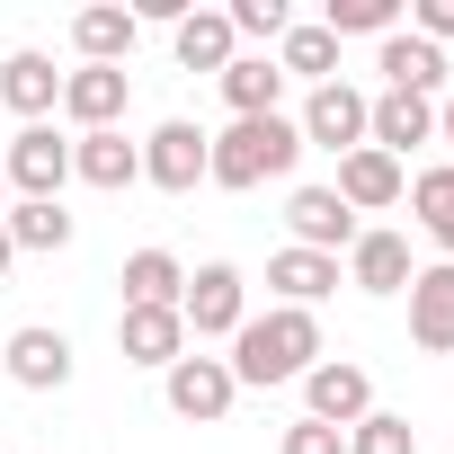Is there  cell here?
Segmentation results:
<instances>
[{"instance_id":"6da1fadb","label":"cell","mask_w":454,"mask_h":454,"mask_svg":"<svg viewBox=\"0 0 454 454\" xmlns=\"http://www.w3.org/2000/svg\"><path fill=\"white\" fill-rule=\"evenodd\" d=\"M232 383H303L312 365H321V321L312 312H294V303H277V312H250L241 330H232Z\"/></svg>"},{"instance_id":"7a4b0ae2","label":"cell","mask_w":454,"mask_h":454,"mask_svg":"<svg viewBox=\"0 0 454 454\" xmlns=\"http://www.w3.org/2000/svg\"><path fill=\"white\" fill-rule=\"evenodd\" d=\"M294 160H303L294 116H232V125L214 134V152H205V178H214V187H232V196H250V187L286 178Z\"/></svg>"},{"instance_id":"3957f363","label":"cell","mask_w":454,"mask_h":454,"mask_svg":"<svg viewBox=\"0 0 454 454\" xmlns=\"http://www.w3.org/2000/svg\"><path fill=\"white\" fill-rule=\"evenodd\" d=\"M0 178L19 187V205H63V178H72V143L54 125H19L10 152H0Z\"/></svg>"},{"instance_id":"277c9868","label":"cell","mask_w":454,"mask_h":454,"mask_svg":"<svg viewBox=\"0 0 454 454\" xmlns=\"http://www.w3.org/2000/svg\"><path fill=\"white\" fill-rule=\"evenodd\" d=\"M178 321H187V339H232V330L250 321L241 268H232V259H205V268L187 277V294H178Z\"/></svg>"},{"instance_id":"5b68a950","label":"cell","mask_w":454,"mask_h":454,"mask_svg":"<svg viewBox=\"0 0 454 454\" xmlns=\"http://www.w3.org/2000/svg\"><path fill=\"white\" fill-rule=\"evenodd\" d=\"M160 392H169V410L178 419H196V427H214V419H232V401H241V383H232V365L223 356H178L169 374H160Z\"/></svg>"},{"instance_id":"8992f818","label":"cell","mask_w":454,"mask_h":454,"mask_svg":"<svg viewBox=\"0 0 454 454\" xmlns=\"http://www.w3.org/2000/svg\"><path fill=\"white\" fill-rule=\"evenodd\" d=\"M365 107H374L365 90H348V81H321V90L303 98V116H294V134L348 160V152H365Z\"/></svg>"},{"instance_id":"52a82bcc","label":"cell","mask_w":454,"mask_h":454,"mask_svg":"<svg viewBox=\"0 0 454 454\" xmlns=\"http://www.w3.org/2000/svg\"><path fill=\"white\" fill-rule=\"evenodd\" d=\"M205 152H214V134L187 125V116H169V125H152V143H143V178H152L160 196H187V187L205 178Z\"/></svg>"},{"instance_id":"ba28073f","label":"cell","mask_w":454,"mask_h":454,"mask_svg":"<svg viewBox=\"0 0 454 454\" xmlns=\"http://www.w3.org/2000/svg\"><path fill=\"white\" fill-rule=\"evenodd\" d=\"M365 410H374V374H365V365L321 356V365L303 374V419H321V427H356Z\"/></svg>"},{"instance_id":"9c48e42d","label":"cell","mask_w":454,"mask_h":454,"mask_svg":"<svg viewBox=\"0 0 454 454\" xmlns=\"http://www.w3.org/2000/svg\"><path fill=\"white\" fill-rule=\"evenodd\" d=\"M374 72H383V90H401V98H445V45H427V36H383V54H374Z\"/></svg>"},{"instance_id":"30bf717a","label":"cell","mask_w":454,"mask_h":454,"mask_svg":"<svg viewBox=\"0 0 454 454\" xmlns=\"http://www.w3.org/2000/svg\"><path fill=\"white\" fill-rule=\"evenodd\" d=\"M125 98H134V72H107V63L63 72V116H72L81 134H107V125L125 116Z\"/></svg>"},{"instance_id":"8fae6325","label":"cell","mask_w":454,"mask_h":454,"mask_svg":"<svg viewBox=\"0 0 454 454\" xmlns=\"http://www.w3.org/2000/svg\"><path fill=\"white\" fill-rule=\"evenodd\" d=\"M286 232H294V250H321V259H339V250L356 241V214H348L330 187H294V196H286Z\"/></svg>"},{"instance_id":"7c38bea8","label":"cell","mask_w":454,"mask_h":454,"mask_svg":"<svg viewBox=\"0 0 454 454\" xmlns=\"http://www.w3.org/2000/svg\"><path fill=\"white\" fill-rule=\"evenodd\" d=\"M330 196H339L348 214H383V205H401V196H410V178H401V160H392V152H374V143H365V152H348V160H339V187H330Z\"/></svg>"},{"instance_id":"4fadbf2b","label":"cell","mask_w":454,"mask_h":454,"mask_svg":"<svg viewBox=\"0 0 454 454\" xmlns=\"http://www.w3.org/2000/svg\"><path fill=\"white\" fill-rule=\"evenodd\" d=\"M10 383H19V392H63V383H72V339L45 330V321L10 330Z\"/></svg>"},{"instance_id":"5bb4252c","label":"cell","mask_w":454,"mask_h":454,"mask_svg":"<svg viewBox=\"0 0 454 454\" xmlns=\"http://www.w3.org/2000/svg\"><path fill=\"white\" fill-rule=\"evenodd\" d=\"M410 277L419 268H410V241L401 232H356L348 241V286L356 294H410Z\"/></svg>"},{"instance_id":"9a60e30c","label":"cell","mask_w":454,"mask_h":454,"mask_svg":"<svg viewBox=\"0 0 454 454\" xmlns=\"http://www.w3.org/2000/svg\"><path fill=\"white\" fill-rule=\"evenodd\" d=\"M410 339H419L427 356H454V268H445V259L410 277Z\"/></svg>"},{"instance_id":"2e32d148","label":"cell","mask_w":454,"mask_h":454,"mask_svg":"<svg viewBox=\"0 0 454 454\" xmlns=\"http://www.w3.org/2000/svg\"><path fill=\"white\" fill-rule=\"evenodd\" d=\"M0 107L10 116H45V107H63V72H54V54H36V45H19L10 63H0Z\"/></svg>"},{"instance_id":"e0dca14e","label":"cell","mask_w":454,"mask_h":454,"mask_svg":"<svg viewBox=\"0 0 454 454\" xmlns=\"http://www.w3.org/2000/svg\"><path fill=\"white\" fill-rule=\"evenodd\" d=\"M72 178H90V187H134L143 178V143H125V125H107V134H72Z\"/></svg>"},{"instance_id":"ac0fdd59","label":"cell","mask_w":454,"mask_h":454,"mask_svg":"<svg viewBox=\"0 0 454 454\" xmlns=\"http://www.w3.org/2000/svg\"><path fill=\"white\" fill-rule=\"evenodd\" d=\"M365 143L401 160L410 143H436V107H427V98H401V90H383V98L365 107Z\"/></svg>"},{"instance_id":"d6986e66","label":"cell","mask_w":454,"mask_h":454,"mask_svg":"<svg viewBox=\"0 0 454 454\" xmlns=\"http://www.w3.org/2000/svg\"><path fill=\"white\" fill-rule=\"evenodd\" d=\"M116 348H125V365H178L187 356V321L178 312H116Z\"/></svg>"},{"instance_id":"ffe728a7","label":"cell","mask_w":454,"mask_h":454,"mask_svg":"<svg viewBox=\"0 0 454 454\" xmlns=\"http://www.w3.org/2000/svg\"><path fill=\"white\" fill-rule=\"evenodd\" d=\"M169 45H178V72H214V81H223V63L241 54V36H232L223 10H187V19L169 27Z\"/></svg>"},{"instance_id":"44dd1931","label":"cell","mask_w":454,"mask_h":454,"mask_svg":"<svg viewBox=\"0 0 454 454\" xmlns=\"http://www.w3.org/2000/svg\"><path fill=\"white\" fill-rule=\"evenodd\" d=\"M268 286H277L294 312H312L321 294H339V259H321V250H294V241H286V250L268 259Z\"/></svg>"},{"instance_id":"7402d4cb","label":"cell","mask_w":454,"mask_h":454,"mask_svg":"<svg viewBox=\"0 0 454 454\" xmlns=\"http://www.w3.org/2000/svg\"><path fill=\"white\" fill-rule=\"evenodd\" d=\"M178 294H187V268L169 250H134L125 259V312H178Z\"/></svg>"},{"instance_id":"603a6c76","label":"cell","mask_w":454,"mask_h":454,"mask_svg":"<svg viewBox=\"0 0 454 454\" xmlns=\"http://www.w3.org/2000/svg\"><path fill=\"white\" fill-rule=\"evenodd\" d=\"M134 36H143V19H134V10H81V19H72V45H81V63H107V72H125Z\"/></svg>"},{"instance_id":"cb8c5ba5","label":"cell","mask_w":454,"mask_h":454,"mask_svg":"<svg viewBox=\"0 0 454 454\" xmlns=\"http://www.w3.org/2000/svg\"><path fill=\"white\" fill-rule=\"evenodd\" d=\"M277 90H286L277 54H232V63H223V98H232V116H277Z\"/></svg>"},{"instance_id":"d4e9b609","label":"cell","mask_w":454,"mask_h":454,"mask_svg":"<svg viewBox=\"0 0 454 454\" xmlns=\"http://www.w3.org/2000/svg\"><path fill=\"white\" fill-rule=\"evenodd\" d=\"M277 72H286V81H312V90L339 81V36H330L321 19H312V27H286V36H277Z\"/></svg>"},{"instance_id":"484cf974","label":"cell","mask_w":454,"mask_h":454,"mask_svg":"<svg viewBox=\"0 0 454 454\" xmlns=\"http://www.w3.org/2000/svg\"><path fill=\"white\" fill-rule=\"evenodd\" d=\"M410 205H419V223H427V241H436V250H445V268H454V160L419 169V178H410Z\"/></svg>"},{"instance_id":"4316f807","label":"cell","mask_w":454,"mask_h":454,"mask_svg":"<svg viewBox=\"0 0 454 454\" xmlns=\"http://www.w3.org/2000/svg\"><path fill=\"white\" fill-rule=\"evenodd\" d=\"M0 223H10L19 250H72V214L63 205H0Z\"/></svg>"},{"instance_id":"83f0119b","label":"cell","mask_w":454,"mask_h":454,"mask_svg":"<svg viewBox=\"0 0 454 454\" xmlns=\"http://www.w3.org/2000/svg\"><path fill=\"white\" fill-rule=\"evenodd\" d=\"M321 27H330V36H374V45H383V36L401 27V0H330Z\"/></svg>"},{"instance_id":"f1b7e54d","label":"cell","mask_w":454,"mask_h":454,"mask_svg":"<svg viewBox=\"0 0 454 454\" xmlns=\"http://www.w3.org/2000/svg\"><path fill=\"white\" fill-rule=\"evenodd\" d=\"M348 454H419V427H410L401 410H365V419L348 427Z\"/></svg>"},{"instance_id":"f546056e","label":"cell","mask_w":454,"mask_h":454,"mask_svg":"<svg viewBox=\"0 0 454 454\" xmlns=\"http://www.w3.org/2000/svg\"><path fill=\"white\" fill-rule=\"evenodd\" d=\"M223 19H232V36H268V45L294 27V10H286V0H232Z\"/></svg>"},{"instance_id":"4dcf8cb0","label":"cell","mask_w":454,"mask_h":454,"mask_svg":"<svg viewBox=\"0 0 454 454\" xmlns=\"http://www.w3.org/2000/svg\"><path fill=\"white\" fill-rule=\"evenodd\" d=\"M277 454H348V427H321V419H294Z\"/></svg>"},{"instance_id":"1f68e13d","label":"cell","mask_w":454,"mask_h":454,"mask_svg":"<svg viewBox=\"0 0 454 454\" xmlns=\"http://www.w3.org/2000/svg\"><path fill=\"white\" fill-rule=\"evenodd\" d=\"M410 36L445 45V36H454V0H419V10H410Z\"/></svg>"},{"instance_id":"d6a6232c","label":"cell","mask_w":454,"mask_h":454,"mask_svg":"<svg viewBox=\"0 0 454 454\" xmlns=\"http://www.w3.org/2000/svg\"><path fill=\"white\" fill-rule=\"evenodd\" d=\"M436 143H445V152H454V90H445V98H436Z\"/></svg>"},{"instance_id":"836d02e7","label":"cell","mask_w":454,"mask_h":454,"mask_svg":"<svg viewBox=\"0 0 454 454\" xmlns=\"http://www.w3.org/2000/svg\"><path fill=\"white\" fill-rule=\"evenodd\" d=\"M10 259H19V241H10V223H0V277H10Z\"/></svg>"},{"instance_id":"e575fe53","label":"cell","mask_w":454,"mask_h":454,"mask_svg":"<svg viewBox=\"0 0 454 454\" xmlns=\"http://www.w3.org/2000/svg\"><path fill=\"white\" fill-rule=\"evenodd\" d=\"M0 196H10V178H0Z\"/></svg>"}]
</instances>
